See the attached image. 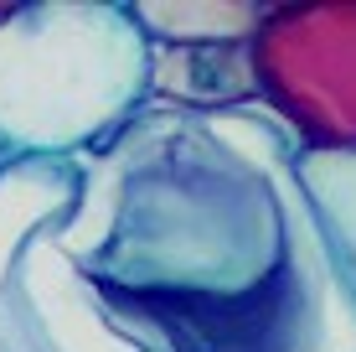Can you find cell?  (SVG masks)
<instances>
[{"mask_svg": "<svg viewBox=\"0 0 356 352\" xmlns=\"http://www.w3.org/2000/svg\"><path fill=\"white\" fill-rule=\"evenodd\" d=\"M268 114L150 109L83 155L52 244L83 321L119 352H325L341 296Z\"/></svg>", "mask_w": 356, "mask_h": 352, "instance_id": "1", "label": "cell"}, {"mask_svg": "<svg viewBox=\"0 0 356 352\" xmlns=\"http://www.w3.org/2000/svg\"><path fill=\"white\" fill-rule=\"evenodd\" d=\"M150 104V42L119 0H16L0 21V151L83 161Z\"/></svg>", "mask_w": 356, "mask_h": 352, "instance_id": "2", "label": "cell"}, {"mask_svg": "<svg viewBox=\"0 0 356 352\" xmlns=\"http://www.w3.org/2000/svg\"><path fill=\"white\" fill-rule=\"evenodd\" d=\"M253 72L294 151L356 155V0L274 6L253 36Z\"/></svg>", "mask_w": 356, "mask_h": 352, "instance_id": "3", "label": "cell"}, {"mask_svg": "<svg viewBox=\"0 0 356 352\" xmlns=\"http://www.w3.org/2000/svg\"><path fill=\"white\" fill-rule=\"evenodd\" d=\"M83 202V161H10L0 171V352H67L26 285V254Z\"/></svg>", "mask_w": 356, "mask_h": 352, "instance_id": "4", "label": "cell"}, {"mask_svg": "<svg viewBox=\"0 0 356 352\" xmlns=\"http://www.w3.org/2000/svg\"><path fill=\"white\" fill-rule=\"evenodd\" d=\"M259 72L248 47H150V109L170 114H243L259 109Z\"/></svg>", "mask_w": 356, "mask_h": 352, "instance_id": "5", "label": "cell"}, {"mask_svg": "<svg viewBox=\"0 0 356 352\" xmlns=\"http://www.w3.org/2000/svg\"><path fill=\"white\" fill-rule=\"evenodd\" d=\"M289 187L305 208L325 275L356 326V155L351 151H294Z\"/></svg>", "mask_w": 356, "mask_h": 352, "instance_id": "6", "label": "cell"}, {"mask_svg": "<svg viewBox=\"0 0 356 352\" xmlns=\"http://www.w3.org/2000/svg\"><path fill=\"white\" fill-rule=\"evenodd\" d=\"M129 10L150 47H248L274 0H134Z\"/></svg>", "mask_w": 356, "mask_h": 352, "instance_id": "7", "label": "cell"}, {"mask_svg": "<svg viewBox=\"0 0 356 352\" xmlns=\"http://www.w3.org/2000/svg\"><path fill=\"white\" fill-rule=\"evenodd\" d=\"M10 6H16V0H0V21H6V16H10Z\"/></svg>", "mask_w": 356, "mask_h": 352, "instance_id": "8", "label": "cell"}, {"mask_svg": "<svg viewBox=\"0 0 356 352\" xmlns=\"http://www.w3.org/2000/svg\"><path fill=\"white\" fill-rule=\"evenodd\" d=\"M6 166H10V155H6V151H0V171H6Z\"/></svg>", "mask_w": 356, "mask_h": 352, "instance_id": "9", "label": "cell"}]
</instances>
